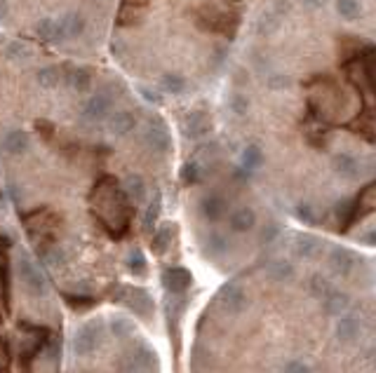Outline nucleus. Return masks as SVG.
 <instances>
[{
  "instance_id": "40",
  "label": "nucleus",
  "mask_w": 376,
  "mask_h": 373,
  "mask_svg": "<svg viewBox=\"0 0 376 373\" xmlns=\"http://www.w3.org/2000/svg\"><path fill=\"white\" fill-rule=\"evenodd\" d=\"M228 108H230V113H235L238 118H242V115H247V110H250V99L235 92V94H230V99H228Z\"/></svg>"
},
{
  "instance_id": "48",
  "label": "nucleus",
  "mask_w": 376,
  "mask_h": 373,
  "mask_svg": "<svg viewBox=\"0 0 376 373\" xmlns=\"http://www.w3.org/2000/svg\"><path fill=\"white\" fill-rule=\"evenodd\" d=\"M8 361H10V357H8V347L0 343V369H5L8 366Z\"/></svg>"
},
{
  "instance_id": "27",
  "label": "nucleus",
  "mask_w": 376,
  "mask_h": 373,
  "mask_svg": "<svg viewBox=\"0 0 376 373\" xmlns=\"http://www.w3.org/2000/svg\"><path fill=\"white\" fill-rule=\"evenodd\" d=\"M264 165V150L257 143H250L240 155V169L242 172H257Z\"/></svg>"
},
{
  "instance_id": "45",
  "label": "nucleus",
  "mask_w": 376,
  "mask_h": 373,
  "mask_svg": "<svg viewBox=\"0 0 376 373\" xmlns=\"http://www.w3.org/2000/svg\"><path fill=\"white\" fill-rule=\"evenodd\" d=\"M301 3H304L308 10H322L329 3V0H301Z\"/></svg>"
},
{
  "instance_id": "52",
  "label": "nucleus",
  "mask_w": 376,
  "mask_h": 373,
  "mask_svg": "<svg viewBox=\"0 0 376 373\" xmlns=\"http://www.w3.org/2000/svg\"><path fill=\"white\" fill-rule=\"evenodd\" d=\"M374 359H376V352H374Z\"/></svg>"
},
{
  "instance_id": "34",
  "label": "nucleus",
  "mask_w": 376,
  "mask_h": 373,
  "mask_svg": "<svg viewBox=\"0 0 376 373\" xmlns=\"http://www.w3.org/2000/svg\"><path fill=\"white\" fill-rule=\"evenodd\" d=\"M179 179H181L184 185H195L202 179V167L195 160L184 162L181 169H179Z\"/></svg>"
},
{
  "instance_id": "47",
  "label": "nucleus",
  "mask_w": 376,
  "mask_h": 373,
  "mask_svg": "<svg viewBox=\"0 0 376 373\" xmlns=\"http://www.w3.org/2000/svg\"><path fill=\"white\" fill-rule=\"evenodd\" d=\"M275 235H277V225H273V223H270L268 228L264 230V237H261V240H264V242H270V240H273Z\"/></svg>"
},
{
  "instance_id": "39",
  "label": "nucleus",
  "mask_w": 376,
  "mask_h": 373,
  "mask_svg": "<svg viewBox=\"0 0 376 373\" xmlns=\"http://www.w3.org/2000/svg\"><path fill=\"white\" fill-rule=\"evenodd\" d=\"M294 214H297V219L306 225L317 223V212H315L313 205H308V202H299V205L294 207Z\"/></svg>"
},
{
  "instance_id": "4",
  "label": "nucleus",
  "mask_w": 376,
  "mask_h": 373,
  "mask_svg": "<svg viewBox=\"0 0 376 373\" xmlns=\"http://www.w3.org/2000/svg\"><path fill=\"white\" fill-rule=\"evenodd\" d=\"M111 110H113V94L106 90H101L85 101L83 110H80V118L85 122H101V120L111 118Z\"/></svg>"
},
{
  "instance_id": "25",
  "label": "nucleus",
  "mask_w": 376,
  "mask_h": 373,
  "mask_svg": "<svg viewBox=\"0 0 376 373\" xmlns=\"http://www.w3.org/2000/svg\"><path fill=\"white\" fill-rule=\"evenodd\" d=\"M266 275H268L270 282H277V284L289 282V279L294 277V265L285 259H275L266 265Z\"/></svg>"
},
{
  "instance_id": "10",
  "label": "nucleus",
  "mask_w": 376,
  "mask_h": 373,
  "mask_svg": "<svg viewBox=\"0 0 376 373\" xmlns=\"http://www.w3.org/2000/svg\"><path fill=\"white\" fill-rule=\"evenodd\" d=\"M360 334H362L360 317H357L355 312L341 314L337 326H334V336H337V341L341 343V345H353V343L360 338Z\"/></svg>"
},
{
  "instance_id": "26",
  "label": "nucleus",
  "mask_w": 376,
  "mask_h": 373,
  "mask_svg": "<svg viewBox=\"0 0 376 373\" xmlns=\"http://www.w3.org/2000/svg\"><path fill=\"white\" fill-rule=\"evenodd\" d=\"M348 305H350V301H348V296L344 294V291H337V289H332V294H327L325 299H322V308H325V312L327 314H344L346 310H348Z\"/></svg>"
},
{
  "instance_id": "22",
  "label": "nucleus",
  "mask_w": 376,
  "mask_h": 373,
  "mask_svg": "<svg viewBox=\"0 0 376 373\" xmlns=\"http://www.w3.org/2000/svg\"><path fill=\"white\" fill-rule=\"evenodd\" d=\"M130 352H132V357H135V361H137L139 373L153 371L155 366H158V354L153 352V347H150L148 343H139V345L135 350H130Z\"/></svg>"
},
{
  "instance_id": "16",
  "label": "nucleus",
  "mask_w": 376,
  "mask_h": 373,
  "mask_svg": "<svg viewBox=\"0 0 376 373\" xmlns=\"http://www.w3.org/2000/svg\"><path fill=\"white\" fill-rule=\"evenodd\" d=\"M332 169L337 177L346 179V181L357 179L360 177V160L350 153H337V155H332Z\"/></svg>"
},
{
  "instance_id": "41",
  "label": "nucleus",
  "mask_w": 376,
  "mask_h": 373,
  "mask_svg": "<svg viewBox=\"0 0 376 373\" xmlns=\"http://www.w3.org/2000/svg\"><path fill=\"white\" fill-rule=\"evenodd\" d=\"M139 94L146 99L148 103H155V106H158V103H163V99H160V94H158L155 90H150V87H139Z\"/></svg>"
},
{
  "instance_id": "11",
  "label": "nucleus",
  "mask_w": 376,
  "mask_h": 373,
  "mask_svg": "<svg viewBox=\"0 0 376 373\" xmlns=\"http://www.w3.org/2000/svg\"><path fill=\"white\" fill-rule=\"evenodd\" d=\"M327 268L332 275L337 277H348L355 268V254L346 247H332V252L327 256Z\"/></svg>"
},
{
  "instance_id": "43",
  "label": "nucleus",
  "mask_w": 376,
  "mask_h": 373,
  "mask_svg": "<svg viewBox=\"0 0 376 373\" xmlns=\"http://www.w3.org/2000/svg\"><path fill=\"white\" fill-rule=\"evenodd\" d=\"M273 90H285V87H289L292 83H289L287 75H270V83H268Z\"/></svg>"
},
{
  "instance_id": "13",
  "label": "nucleus",
  "mask_w": 376,
  "mask_h": 373,
  "mask_svg": "<svg viewBox=\"0 0 376 373\" xmlns=\"http://www.w3.org/2000/svg\"><path fill=\"white\" fill-rule=\"evenodd\" d=\"M320 249H322L320 237L308 235V232H299V235H294L292 254L297 256V259H301V261H310V259H315V256L320 254Z\"/></svg>"
},
{
  "instance_id": "15",
  "label": "nucleus",
  "mask_w": 376,
  "mask_h": 373,
  "mask_svg": "<svg viewBox=\"0 0 376 373\" xmlns=\"http://www.w3.org/2000/svg\"><path fill=\"white\" fill-rule=\"evenodd\" d=\"M175 237H177V223H172V221L160 223L153 232V240H150V252L155 256L167 254L172 247V242H175Z\"/></svg>"
},
{
  "instance_id": "19",
  "label": "nucleus",
  "mask_w": 376,
  "mask_h": 373,
  "mask_svg": "<svg viewBox=\"0 0 376 373\" xmlns=\"http://www.w3.org/2000/svg\"><path fill=\"white\" fill-rule=\"evenodd\" d=\"M123 190H125L127 200L137 202V205L146 202V197H148V185H146V181H144L141 174H127L125 181H123Z\"/></svg>"
},
{
  "instance_id": "36",
  "label": "nucleus",
  "mask_w": 376,
  "mask_h": 373,
  "mask_svg": "<svg viewBox=\"0 0 376 373\" xmlns=\"http://www.w3.org/2000/svg\"><path fill=\"white\" fill-rule=\"evenodd\" d=\"M308 291L315 296V299H325L327 294H332V284H329V279L325 275H313L308 279Z\"/></svg>"
},
{
  "instance_id": "28",
  "label": "nucleus",
  "mask_w": 376,
  "mask_h": 373,
  "mask_svg": "<svg viewBox=\"0 0 376 373\" xmlns=\"http://www.w3.org/2000/svg\"><path fill=\"white\" fill-rule=\"evenodd\" d=\"M158 85H160V90H163L165 94H172V97H179V94H184V92H186V78H184V75H179V73L160 75Z\"/></svg>"
},
{
  "instance_id": "3",
  "label": "nucleus",
  "mask_w": 376,
  "mask_h": 373,
  "mask_svg": "<svg viewBox=\"0 0 376 373\" xmlns=\"http://www.w3.org/2000/svg\"><path fill=\"white\" fill-rule=\"evenodd\" d=\"M144 143L150 153H158L163 155L167 150L172 148V134H170V127L167 122L160 118V115H150L146 127H144Z\"/></svg>"
},
{
  "instance_id": "37",
  "label": "nucleus",
  "mask_w": 376,
  "mask_h": 373,
  "mask_svg": "<svg viewBox=\"0 0 376 373\" xmlns=\"http://www.w3.org/2000/svg\"><path fill=\"white\" fill-rule=\"evenodd\" d=\"M139 5H130V3H123V8H120L118 17H115V21H118L120 26H135L139 19H141V14H139Z\"/></svg>"
},
{
  "instance_id": "20",
  "label": "nucleus",
  "mask_w": 376,
  "mask_h": 373,
  "mask_svg": "<svg viewBox=\"0 0 376 373\" xmlns=\"http://www.w3.org/2000/svg\"><path fill=\"white\" fill-rule=\"evenodd\" d=\"M137 127V118L132 110H118V113H113L111 118H108V132L113 134V137H127L130 132H135Z\"/></svg>"
},
{
  "instance_id": "44",
  "label": "nucleus",
  "mask_w": 376,
  "mask_h": 373,
  "mask_svg": "<svg viewBox=\"0 0 376 373\" xmlns=\"http://www.w3.org/2000/svg\"><path fill=\"white\" fill-rule=\"evenodd\" d=\"M362 202H376V181L369 188L362 190Z\"/></svg>"
},
{
  "instance_id": "30",
  "label": "nucleus",
  "mask_w": 376,
  "mask_h": 373,
  "mask_svg": "<svg viewBox=\"0 0 376 373\" xmlns=\"http://www.w3.org/2000/svg\"><path fill=\"white\" fill-rule=\"evenodd\" d=\"M160 209H163V197H160V193H155L153 197H150L146 209H144V219H141L144 230H153L155 221L160 219Z\"/></svg>"
},
{
  "instance_id": "51",
  "label": "nucleus",
  "mask_w": 376,
  "mask_h": 373,
  "mask_svg": "<svg viewBox=\"0 0 376 373\" xmlns=\"http://www.w3.org/2000/svg\"><path fill=\"white\" fill-rule=\"evenodd\" d=\"M3 296H5V287H3V277H0V308H3Z\"/></svg>"
},
{
  "instance_id": "8",
  "label": "nucleus",
  "mask_w": 376,
  "mask_h": 373,
  "mask_svg": "<svg viewBox=\"0 0 376 373\" xmlns=\"http://www.w3.org/2000/svg\"><path fill=\"white\" fill-rule=\"evenodd\" d=\"M120 291H123V294H120V296H115V301L125 303V305L130 308L132 312L141 314V317H148V314L153 312L155 303H153V299H150V294H148L146 289H137V287H123Z\"/></svg>"
},
{
  "instance_id": "1",
  "label": "nucleus",
  "mask_w": 376,
  "mask_h": 373,
  "mask_svg": "<svg viewBox=\"0 0 376 373\" xmlns=\"http://www.w3.org/2000/svg\"><path fill=\"white\" fill-rule=\"evenodd\" d=\"M90 205L95 216L101 221V225L113 235L127 230L130 225V205H127L125 190L118 185V181L111 177H103L95 185L90 195Z\"/></svg>"
},
{
  "instance_id": "29",
  "label": "nucleus",
  "mask_w": 376,
  "mask_h": 373,
  "mask_svg": "<svg viewBox=\"0 0 376 373\" xmlns=\"http://www.w3.org/2000/svg\"><path fill=\"white\" fill-rule=\"evenodd\" d=\"M38 85L45 87V90H52V87L63 83V66H45L38 71Z\"/></svg>"
},
{
  "instance_id": "12",
  "label": "nucleus",
  "mask_w": 376,
  "mask_h": 373,
  "mask_svg": "<svg viewBox=\"0 0 376 373\" xmlns=\"http://www.w3.org/2000/svg\"><path fill=\"white\" fill-rule=\"evenodd\" d=\"M85 33V17L78 12H66L57 19V36L61 40H75Z\"/></svg>"
},
{
  "instance_id": "35",
  "label": "nucleus",
  "mask_w": 376,
  "mask_h": 373,
  "mask_svg": "<svg viewBox=\"0 0 376 373\" xmlns=\"http://www.w3.org/2000/svg\"><path fill=\"white\" fill-rule=\"evenodd\" d=\"M3 54H5V59H8V61L19 63V61H24V59L31 57V50H28L24 43H19V40H12V43L5 45Z\"/></svg>"
},
{
  "instance_id": "42",
  "label": "nucleus",
  "mask_w": 376,
  "mask_h": 373,
  "mask_svg": "<svg viewBox=\"0 0 376 373\" xmlns=\"http://www.w3.org/2000/svg\"><path fill=\"white\" fill-rule=\"evenodd\" d=\"M285 373H310V366L306 364V361H289L285 366Z\"/></svg>"
},
{
  "instance_id": "49",
  "label": "nucleus",
  "mask_w": 376,
  "mask_h": 373,
  "mask_svg": "<svg viewBox=\"0 0 376 373\" xmlns=\"http://www.w3.org/2000/svg\"><path fill=\"white\" fill-rule=\"evenodd\" d=\"M8 14V0H0V19H5Z\"/></svg>"
},
{
  "instance_id": "46",
  "label": "nucleus",
  "mask_w": 376,
  "mask_h": 373,
  "mask_svg": "<svg viewBox=\"0 0 376 373\" xmlns=\"http://www.w3.org/2000/svg\"><path fill=\"white\" fill-rule=\"evenodd\" d=\"M362 244H367V247H376V228H372L369 232H364Z\"/></svg>"
},
{
  "instance_id": "23",
  "label": "nucleus",
  "mask_w": 376,
  "mask_h": 373,
  "mask_svg": "<svg viewBox=\"0 0 376 373\" xmlns=\"http://www.w3.org/2000/svg\"><path fill=\"white\" fill-rule=\"evenodd\" d=\"M228 223H230V230L235 232H250L254 225H257V214H254V209L250 207H240L230 214Z\"/></svg>"
},
{
  "instance_id": "6",
  "label": "nucleus",
  "mask_w": 376,
  "mask_h": 373,
  "mask_svg": "<svg viewBox=\"0 0 376 373\" xmlns=\"http://www.w3.org/2000/svg\"><path fill=\"white\" fill-rule=\"evenodd\" d=\"M198 21L202 28H207V31H214V33H226V36H230L235 28V19L230 17L228 12H224V10H217L214 5H207V8H202L198 12Z\"/></svg>"
},
{
  "instance_id": "38",
  "label": "nucleus",
  "mask_w": 376,
  "mask_h": 373,
  "mask_svg": "<svg viewBox=\"0 0 376 373\" xmlns=\"http://www.w3.org/2000/svg\"><path fill=\"white\" fill-rule=\"evenodd\" d=\"M36 31L45 43H59V36H57V19H40Z\"/></svg>"
},
{
  "instance_id": "7",
  "label": "nucleus",
  "mask_w": 376,
  "mask_h": 373,
  "mask_svg": "<svg viewBox=\"0 0 376 373\" xmlns=\"http://www.w3.org/2000/svg\"><path fill=\"white\" fill-rule=\"evenodd\" d=\"M217 301L228 314H242L247 310V303H250V301H247L245 289H242L240 284H235V282L224 284V287L219 289Z\"/></svg>"
},
{
  "instance_id": "50",
  "label": "nucleus",
  "mask_w": 376,
  "mask_h": 373,
  "mask_svg": "<svg viewBox=\"0 0 376 373\" xmlns=\"http://www.w3.org/2000/svg\"><path fill=\"white\" fill-rule=\"evenodd\" d=\"M369 78H372V85H374V90H376V63L372 66V73H369Z\"/></svg>"
},
{
  "instance_id": "24",
  "label": "nucleus",
  "mask_w": 376,
  "mask_h": 373,
  "mask_svg": "<svg viewBox=\"0 0 376 373\" xmlns=\"http://www.w3.org/2000/svg\"><path fill=\"white\" fill-rule=\"evenodd\" d=\"M108 331H111V336L118 338V341H127V338L135 336L137 326L127 314H113V317L108 319Z\"/></svg>"
},
{
  "instance_id": "33",
  "label": "nucleus",
  "mask_w": 376,
  "mask_h": 373,
  "mask_svg": "<svg viewBox=\"0 0 376 373\" xmlns=\"http://www.w3.org/2000/svg\"><path fill=\"white\" fill-rule=\"evenodd\" d=\"M127 270H130L135 277H146L148 261H146V256H144V252H139V249H132L130 256H127Z\"/></svg>"
},
{
  "instance_id": "5",
  "label": "nucleus",
  "mask_w": 376,
  "mask_h": 373,
  "mask_svg": "<svg viewBox=\"0 0 376 373\" xmlns=\"http://www.w3.org/2000/svg\"><path fill=\"white\" fill-rule=\"evenodd\" d=\"M99 345H101V324L99 322H88L75 331L73 350L78 357H90Z\"/></svg>"
},
{
  "instance_id": "31",
  "label": "nucleus",
  "mask_w": 376,
  "mask_h": 373,
  "mask_svg": "<svg viewBox=\"0 0 376 373\" xmlns=\"http://www.w3.org/2000/svg\"><path fill=\"white\" fill-rule=\"evenodd\" d=\"M230 249V242L224 232H210L205 237V252L210 256H224Z\"/></svg>"
},
{
  "instance_id": "2",
  "label": "nucleus",
  "mask_w": 376,
  "mask_h": 373,
  "mask_svg": "<svg viewBox=\"0 0 376 373\" xmlns=\"http://www.w3.org/2000/svg\"><path fill=\"white\" fill-rule=\"evenodd\" d=\"M17 272H19L21 284H24L33 296H45L50 291L48 275L40 270V265L31 259V254L21 252L17 256Z\"/></svg>"
},
{
  "instance_id": "14",
  "label": "nucleus",
  "mask_w": 376,
  "mask_h": 373,
  "mask_svg": "<svg viewBox=\"0 0 376 373\" xmlns=\"http://www.w3.org/2000/svg\"><path fill=\"white\" fill-rule=\"evenodd\" d=\"M190 284H193V275L186 268H167L163 272V287L170 294H184L190 289Z\"/></svg>"
},
{
  "instance_id": "32",
  "label": "nucleus",
  "mask_w": 376,
  "mask_h": 373,
  "mask_svg": "<svg viewBox=\"0 0 376 373\" xmlns=\"http://www.w3.org/2000/svg\"><path fill=\"white\" fill-rule=\"evenodd\" d=\"M334 8H337L341 19H346V21H355V19H360V17H362L360 0H337Z\"/></svg>"
},
{
  "instance_id": "21",
  "label": "nucleus",
  "mask_w": 376,
  "mask_h": 373,
  "mask_svg": "<svg viewBox=\"0 0 376 373\" xmlns=\"http://www.w3.org/2000/svg\"><path fill=\"white\" fill-rule=\"evenodd\" d=\"M28 143H31V139H28V134L24 130H10L8 134L3 137V148L8 155H24L28 150Z\"/></svg>"
},
{
  "instance_id": "18",
  "label": "nucleus",
  "mask_w": 376,
  "mask_h": 373,
  "mask_svg": "<svg viewBox=\"0 0 376 373\" xmlns=\"http://www.w3.org/2000/svg\"><path fill=\"white\" fill-rule=\"evenodd\" d=\"M226 209H228V205H226L224 195H219V193H207L200 200V214L207 221H212V223L226 216Z\"/></svg>"
},
{
  "instance_id": "17",
  "label": "nucleus",
  "mask_w": 376,
  "mask_h": 373,
  "mask_svg": "<svg viewBox=\"0 0 376 373\" xmlns=\"http://www.w3.org/2000/svg\"><path fill=\"white\" fill-rule=\"evenodd\" d=\"M63 83L83 94L92 87V71L85 66H63Z\"/></svg>"
},
{
  "instance_id": "9",
  "label": "nucleus",
  "mask_w": 376,
  "mask_h": 373,
  "mask_svg": "<svg viewBox=\"0 0 376 373\" xmlns=\"http://www.w3.org/2000/svg\"><path fill=\"white\" fill-rule=\"evenodd\" d=\"M212 118L205 110H190L186 118L181 120V132L186 139H202L207 134H212Z\"/></svg>"
}]
</instances>
